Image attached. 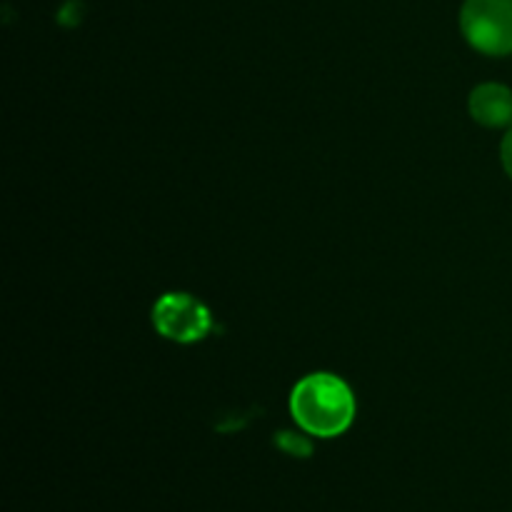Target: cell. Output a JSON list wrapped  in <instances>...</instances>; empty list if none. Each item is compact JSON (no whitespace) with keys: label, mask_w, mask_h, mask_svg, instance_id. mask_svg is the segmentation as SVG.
Returning a JSON list of instances; mask_svg holds the SVG:
<instances>
[{"label":"cell","mask_w":512,"mask_h":512,"mask_svg":"<svg viewBox=\"0 0 512 512\" xmlns=\"http://www.w3.org/2000/svg\"><path fill=\"white\" fill-rule=\"evenodd\" d=\"M460 28L465 40L478 53H512V0H465L460 10Z\"/></svg>","instance_id":"obj_2"},{"label":"cell","mask_w":512,"mask_h":512,"mask_svg":"<svg viewBox=\"0 0 512 512\" xmlns=\"http://www.w3.org/2000/svg\"><path fill=\"white\" fill-rule=\"evenodd\" d=\"M470 115L485 128H505L512 123V90L500 83H483L470 93Z\"/></svg>","instance_id":"obj_4"},{"label":"cell","mask_w":512,"mask_h":512,"mask_svg":"<svg viewBox=\"0 0 512 512\" xmlns=\"http://www.w3.org/2000/svg\"><path fill=\"white\" fill-rule=\"evenodd\" d=\"M500 158H503L505 173L512 178V130L503 138V145H500Z\"/></svg>","instance_id":"obj_6"},{"label":"cell","mask_w":512,"mask_h":512,"mask_svg":"<svg viewBox=\"0 0 512 512\" xmlns=\"http://www.w3.org/2000/svg\"><path fill=\"white\" fill-rule=\"evenodd\" d=\"M290 413L305 433L335 438L353 425L355 398L338 375L313 373L293 388Z\"/></svg>","instance_id":"obj_1"},{"label":"cell","mask_w":512,"mask_h":512,"mask_svg":"<svg viewBox=\"0 0 512 512\" xmlns=\"http://www.w3.org/2000/svg\"><path fill=\"white\" fill-rule=\"evenodd\" d=\"M278 445L280 448L285 450V453H290V455H310V443L308 440H303V438H298V435H293V433H283L278 438Z\"/></svg>","instance_id":"obj_5"},{"label":"cell","mask_w":512,"mask_h":512,"mask_svg":"<svg viewBox=\"0 0 512 512\" xmlns=\"http://www.w3.org/2000/svg\"><path fill=\"white\" fill-rule=\"evenodd\" d=\"M153 325L163 338L175 343L203 340L213 328L208 308L188 293H168L153 305Z\"/></svg>","instance_id":"obj_3"}]
</instances>
